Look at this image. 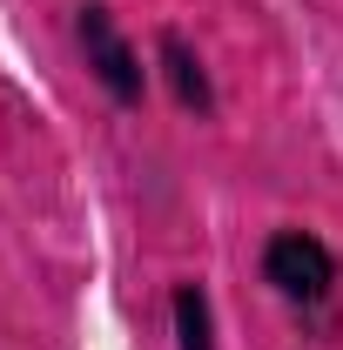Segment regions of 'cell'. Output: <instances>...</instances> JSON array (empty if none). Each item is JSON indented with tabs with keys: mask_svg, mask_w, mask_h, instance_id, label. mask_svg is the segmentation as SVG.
I'll list each match as a JSON object with an SVG mask.
<instances>
[{
	"mask_svg": "<svg viewBox=\"0 0 343 350\" xmlns=\"http://www.w3.org/2000/svg\"><path fill=\"white\" fill-rule=\"evenodd\" d=\"M262 276L276 283V297L297 310H316L337 297V256L316 243V236H303V229H283V236H269V250H262Z\"/></svg>",
	"mask_w": 343,
	"mask_h": 350,
	"instance_id": "1",
	"label": "cell"
},
{
	"mask_svg": "<svg viewBox=\"0 0 343 350\" xmlns=\"http://www.w3.org/2000/svg\"><path fill=\"white\" fill-rule=\"evenodd\" d=\"M74 34H81V47H87V68L101 75V88H108L115 101H141V61H135V47L122 41L115 14H108V7H81Z\"/></svg>",
	"mask_w": 343,
	"mask_h": 350,
	"instance_id": "2",
	"label": "cell"
},
{
	"mask_svg": "<svg viewBox=\"0 0 343 350\" xmlns=\"http://www.w3.org/2000/svg\"><path fill=\"white\" fill-rule=\"evenodd\" d=\"M162 61H169V81H175V94H182V108H202L209 115V75H202V61L189 54V41L182 34H162Z\"/></svg>",
	"mask_w": 343,
	"mask_h": 350,
	"instance_id": "3",
	"label": "cell"
},
{
	"mask_svg": "<svg viewBox=\"0 0 343 350\" xmlns=\"http://www.w3.org/2000/svg\"><path fill=\"white\" fill-rule=\"evenodd\" d=\"M175 337H182V350H222V344H215L209 297H202L195 283H182V290H175Z\"/></svg>",
	"mask_w": 343,
	"mask_h": 350,
	"instance_id": "4",
	"label": "cell"
}]
</instances>
